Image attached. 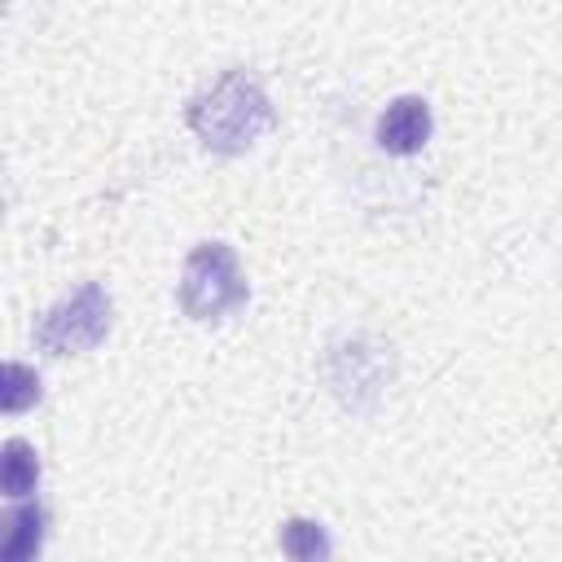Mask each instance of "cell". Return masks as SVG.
<instances>
[{"mask_svg":"<svg viewBox=\"0 0 562 562\" xmlns=\"http://www.w3.org/2000/svg\"><path fill=\"white\" fill-rule=\"evenodd\" d=\"M44 505L40 501H22L4 514V540H0V558L4 562H31L44 544Z\"/></svg>","mask_w":562,"mask_h":562,"instance_id":"6","label":"cell"},{"mask_svg":"<svg viewBox=\"0 0 562 562\" xmlns=\"http://www.w3.org/2000/svg\"><path fill=\"white\" fill-rule=\"evenodd\" d=\"M0 452H4L0 457V487H4V496L9 501L31 496L35 483H40V457H35V448L26 439H4Z\"/></svg>","mask_w":562,"mask_h":562,"instance_id":"7","label":"cell"},{"mask_svg":"<svg viewBox=\"0 0 562 562\" xmlns=\"http://www.w3.org/2000/svg\"><path fill=\"white\" fill-rule=\"evenodd\" d=\"M110 334V294L97 281H83L66 299H57L31 329L44 356H83Z\"/></svg>","mask_w":562,"mask_h":562,"instance_id":"3","label":"cell"},{"mask_svg":"<svg viewBox=\"0 0 562 562\" xmlns=\"http://www.w3.org/2000/svg\"><path fill=\"white\" fill-rule=\"evenodd\" d=\"M386 364H391V356H382L378 342L351 338L347 347H334V356H329V382H334V391H338V400L347 408H369L382 395Z\"/></svg>","mask_w":562,"mask_h":562,"instance_id":"4","label":"cell"},{"mask_svg":"<svg viewBox=\"0 0 562 562\" xmlns=\"http://www.w3.org/2000/svg\"><path fill=\"white\" fill-rule=\"evenodd\" d=\"M281 553L294 558V562H316V558H329L334 544H329V536H325L321 522H312V518H285L281 522Z\"/></svg>","mask_w":562,"mask_h":562,"instance_id":"8","label":"cell"},{"mask_svg":"<svg viewBox=\"0 0 562 562\" xmlns=\"http://www.w3.org/2000/svg\"><path fill=\"white\" fill-rule=\"evenodd\" d=\"M250 285L241 277L237 250L228 241H202L184 255L180 268V307L189 321H224L246 307Z\"/></svg>","mask_w":562,"mask_h":562,"instance_id":"2","label":"cell"},{"mask_svg":"<svg viewBox=\"0 0 562 562\" xmlns=\"http://www.w3.org/2000/svg\"><path fill=\"white\" fill-rule=\"evenodd\" d=\"M430 132H435L430 101H426V97H413V92L395 97V101L378 114V123H373V140H378L386 154H395V158L422 154L426 140H430Z\"/></svg>","mask_w":562,"mask_h":562,"instance_id":"5","label":"cell"},{"mask_svg":"<svg viewBox=\"0 0 562 562\" xmlns=\"http://www.w3.org/2000/svg\"><path fill=\"white\" fill-rule=\"evenodd\" d=\"M35 400H40V373L22 360H9L0 378V408L13 417V413H26Z\"/></svg>","mask_w":562,"mask_h":562,"instance_id":"9","label":"cell"},{"mask_svg":"<svg viewBox=\"0 0 562 562\" xmlns=\"http://www.w3.org/2000/svg\"><path fill=\"white\" fill-rule=\"evenodd\" d=\"M272 101L263 92V83L250 70H224L215 75L206 88H198L184 105V123L189 132L211 149V154H246L268 127H272Z\"/></svg>","mask_w":562,"mask_h":562,"instance_id":"1","label":"cell"}]
</instances>
